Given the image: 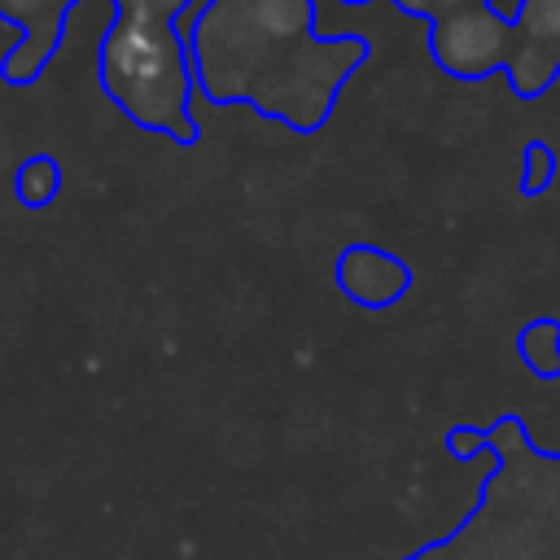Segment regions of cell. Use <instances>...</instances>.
Here are the masks:
<instances>
[{
    "label": "cell",
    "mask_w": 560,
    "mask_h": 560,
    "mask_svg": "<svg viewBox=\"0 0 560 560\" xmlns=\"http://www.w3.org/2000/svg\"><path fill=\"white\" fill-rule=\"evenodd\" d=\"M101 79L140 127L188 136V61L171 22L122 13L101 44Z\"/></svg>",
    "instance_id": "cell-1"
},
{
    "label": "cell",
    "mask_w": 560,
    "mask_h": 560,
    "mask_svg": "<svg viewBox=\"0 0 560 560\" xmlns=\"http://www.w3.org/2000/svg\"><path fill=\"white\" fill-rule=\"evenodd\" d=\"M433 52L455 74H486L508 61V22L486 4H455L433 22Z\"/></svg>",
    "instance_id": "cell-2"
},
{
    "label": "cell",
    "mask_w": 560,
    "mask_h": 560,
    "mask_svg": "<svg viewBox=\"0 0 560 560\" xmlns=\"http://www.w3.org/2000/svg\"><path fill=\"white\" fill-rule=\"evenodd\" d=\"M341 284L350 298L368 302V306H381V302H394L407 284V271L381 254V249H350L341 258Z\"/></svg>",
    "instance_id": "cell-3"
},
{
    "label": "cell",
    "mask_w": 560,
    "mask_h": 560,
    "mask_svg": "<svg viewBox=\"0 0 560 560\" xmlns=\"http://www.w3.org/2000/svg\"><path fill=\"white\" fill-rule=\"evenodd\" d=\"M508 70H512V83H516V92L521 96H534V92H542V83L551 79V70H556V52L547 48V44H521L516 52H508Z\"/></svg>",
    "instance_id": "cell-4"
},
{
    "label": "cell",
    "mask_w": 560,
    "mask_h": 560,
    "mask_svg": "<svg viewBox=\"0 0 560 560\" xmlns=\"http://www.w3.org/2000/svg\"><path fill=\"white\" fill-rule=\"evenodd\" d=\"M57 188H61V171H57L52 158H31V162L18 171V197H22L26 206H44V201H52Z\"/></svg>",
    "instance_id": "cell-5"
},
{
    "label": "cell",
    "mask_w": 560,
    "mask_h": 560,
    "mask_svg": "<svg viewBox=\"0 0 560 560\" xmlns=\"http://www.w3.org/2000/svg\"><path fill=\"white\" fill-rule=\"evenodd\" d=\"M521 354L534 363V372L556 376L560 372V328L556 324H534L521 332Z\"/></svg>",
    "instance_id": "cell-6"
},
{
    "label": "cell",
    "mask_w": 560,
    "mask_h": 560,
    "mask_svg": "<svg viewBox=\"0 0 560 560\" xmlns=\"http://www.w3.org/2000/svg\"><path fill=\"white\" fill-rule=\"evenodd\" d=\"M254 22L271 35H293L306 26V0H254Z\"/></svg>",
    "instance_id": "cell-7"
},
{
    "label": "cell",
    "mask_w": 560,
    "mask_h": 560,
    "mask_svg": "<svg viewBox=\"0 0 560 560\" xmlns=\"http://www.w3.org/2000/svg\"><path fill=\"white\" fill-rule=\"evenodd\" d=\"M521 31L534 44H560V0H525Z\"/></svg>",
    "instance_id": "cell-8"
},
{
    "label": "cell",
    "mask_w": 560,
    "mask_h": 560,
    "mask_svg": "<svg viewBox=\"0 0 560 560\" xmlns=\"http://www.w3.org/2000/svg\"><path fill=\"white\" fill-rule=\"evenodd\" d=\"M122 4V13H131V18H158V22H171L188 0H118Z\"/></svg>",
    "instance_id": "cell-9"
},
{
    "label": "cell",
    "mask_w": 560,
    "mask_h": 560,
    "mask_svg": "<svg viewBox=\"0 0 560 560\" xmlns=\"http://www.w3.org/2000/svg\"><path fill=\"white\" fill-rule=\"evenodd\" d=\"M551 162H547V149H529V175H525V192H538L542 179H547Z\"/></svg>",
    "instance_id": "cell-10"
},
{
    "label": "cell",
    "mask_w": 560,
    "mask_h": 560,
    "mask_svg": "<svg viewBox=\"0 0 560 560\" xmlns=\"http://www.w3.org/2000/svg\"><path fill=\"white\" fill-rule=\"evenodd\" d=\"M39 9H44V0H0V13L9 22H35Z\"/></svg>",
    "instance_id": "cell-11"
},
{
    "label": "cell",
    "mask_w": 560,
    "mask_h": 560,
    "mask_svg": "<svg viewBox=\"0 0 560 560\" xmlns=\"http://www.w3.org/2000/svg\"><path fill=\"white\" fill-rule=\"evenodd\" d=\"M486 9H490L494 18H503V22H521L525 0H486Z\"/></svg>",
    "instance_id": "cell-12"
},
{
    "label": "cell",
    "mask_w": 560,
    "mask_h": 560,
    "mask_svg": "<svg viewBox=\"0 0 560 560\" xmlns=\"http://www.w3.org/2000/svg\"><path fill=\"white\" fill-rule=\"evenodd\" d=\"M455 4H481V0H455Z\"/></svg>",
    "instance_id": "cell-13"
}]
</instances>
